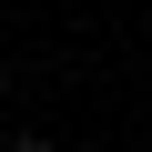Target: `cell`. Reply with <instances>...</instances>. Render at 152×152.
<instances>
[{"label": "cell", "mask_w": 152, "mask_h": 152, "mask_svg": "<svg viewBox=\"0 0 152 152\" xmlns=\"http://www.w3.org/2000/svg\"><path fill=\"white\" fill-rule=\"evenodd\" d=\"M10 152H51V132H20V142H10Z\"/></svg>", "instance_id": "1"}]
</instances>
